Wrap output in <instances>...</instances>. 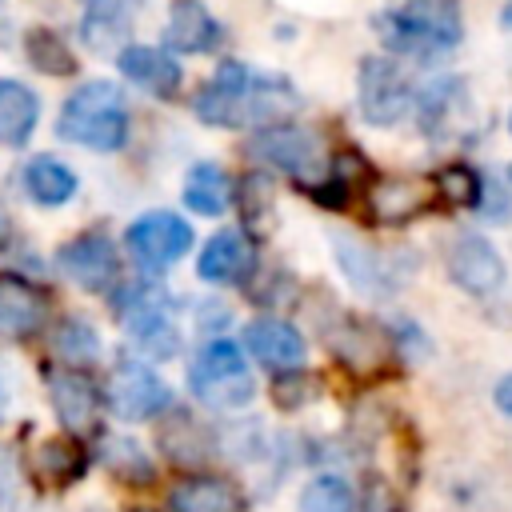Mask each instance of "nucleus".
Instances as JSON below:
<instances>
[{
    "mask_svg": "<svg viewBox=\"0 0 512 512\" xmlns=\"http://www.w3.org/2000/svg\"><path fill=\"white\" fill-rule=\"evenodd\" d=\"M48 396H52V408L60 416V424L72 432V436H84L96 428V412H100V392L96 384L76 372V368H56L48 372Z\"/></svg>",
    "mask_w": 512,
    "mask_h": 512,
    "instance_id": "16",
    "label": "nucleus"
},
{
    "mask_svg": "<svg viewBox=\"0 0 512 512\" xmlns=\"http://www.w3.org/2000/svg\"><path fill=\"white\" fill-rule=\"evenodd\" d=\"M56 264H60V272H64L76 288H84V292H104V288H112V280L120 276L116 248H112V240L100 236V232H88V236L68 240V244L56 252Z\"/></svg>",
    "mask_w": 512,
    "mask_h": 512,
    "instance_id": "12",
    "label": "nucleus"
},
{
    "mask_svg": "<svg viewBox=\"0 0 512 512\" xmlns=\"http://www.w3.org/2000/svg\"><path fill=\"white\" fill-rule=\"evenodd\" d=\"M492 400H496V408H500L504 416H512V372L496 380V388H492Z\"/></svg>",
    "mask_w": 512,
    "mask_h": 512,
    "instance_id": "31",
    "label": "nucleus"
},
{
    "mask_svg": "<svg viewBox=\"0 0 512 512\" xmlns=\"http://www.w3.org/2000/svg\"><path fill=\"white\" fill-rule=\"evenodd\" d=\"M24 192L40 204V208H60V204H68L72 196H76V188H80V180H76V172L64 164V160H56V156H32L28 164H24Z\"/></svg>",
    "mask_w": 512,
    "mask_h": 512,
    "instance_id": "22",
    "label": "nucleus"
},
{
    "mask_svg": "<svg viewBox=\"0 0 512 512\" xmlns=\"http://www.w3.org/2000/svg\"><path fill=\"white\" fill-rule=\"evenodd\" d=\"M104 396H108V408H112L120 420H132V424H136V420H152V416L168 412V404H172L168 384H164L148 364H140V360L116 364L112 376H108Z\"/></svg>",
    "mask_w": 512,
    "mask_h": 512,
    "instance_id": "9",
    "label": "nucleus"
},
{
    "mask_svg": "<svg viewBox=\"0 0 512 512\" xmlns=\"http://www.w3.org/2000/svg\"><path fill=\"white\" fill-rule=\"evenodd\" d=\"M168 504L172 512H244V492L224 476L192 472L172 484Z\"/></svg>",
    "mask_w": 512,
    "mask_h": 512,
    "instance_id": "19",
    "label": "nucleus"
},
{
    "mask_svg": "<svg viewBox=\"0 0 512 512\" xmlns=\"http://www.w3.org/2000/svg\"><path fill=\"white\" fill-rule=\"evenodd\" d=\"M356 100H360V116L372 128H392L416 108V88L400 72V64H392L388 56H368L360 64Z\"/></svg>",
    "mask_w": 512,
    "mask_h": 512,
    "instance_id": "7",
    "label": "nucleus"
},
{
    "mask_svg": "<svg viewBox=\"0 0 512 512\" xmlns=\"http://www.w3.org/2000/svg\"><path fill=\"white\" fill-rule=\"evenodd\" d=\"M100 460L108 464V472H116L128 484H144V480L156 476V464L148 460V452L132 436H104L100 440Z\"/></svg>",
    "mask_w": 512,
    "mask_h": 512,
    "instance_id": "25",
    "label": "nucleus"
},
{
    "mask_svg": "<svg viewBox=\"0 0 512 512\" xmlns=\"http://www.w3.org/2000/svg\"><path fill=\"white\" fill-rule=\"evenodd\" d=\"M116 316L120 324L128 328L132 344L152 356V360H168L176 356L180 348V328H176V316H172V304L160 288L152 284H132L120 300H116Z\"/></svg>",
    "mask_w": 512,
    "mask_h": 512,
    "instance_id": "5",
    "label": "nucleus"
},
{
    "mask_svg": "<svg viewBox=\"0 0 512 512\" xmlns=\"http://www.w3.org/2000/svg\"><path fill=\"white\" fill-rule=\"evenodd\" d=\"M24 44H28L32 68H40V72H48V76H72V72H76V56L68 52L64 36H56L52 28H32Z\"/></svg>",
    "mask_w": 512,
    "mask_h": 512,
    "instance_id": "27",
    "label": "nucleus"
},
{
    "mask_svg": "<svg viewBox=\"0 0 512 512\" xmlns=\"http://www.w3.org/2000/svg\"><path fill=\"white\" fill-rule=\"evenodd\" d=\"M364 512H404V508L396 504V496H392V492H384V488H372V496L364 500Z\"/></svg>",
    "mask_w": 512,
    "mask_h": 512,
    "instance_id": "30",
    "label": "nucleus"
},
{
    "mask_svg": "<svg viewBox=\"0 0 512 512\" xmlns=\"http://www.w3.org/2000/svg\"><path fill=\"white\" fill-rule=\"evenodd\" d=\"M40 124V100L28 84L0 76V144L4 148H24L28 136Z\"/></svg>",
    "mask_w": 512,
    "mask_h": 512,
    "instance_id": "21",
    "label": "nucleus"
},
{
    "mask_svg": "<svg viewBox=\"0 0 512 512\" xmlns=\"http://www.w3.org/2000/svg\"><path fill=\"white\" fill-rule=\"evenodd\" d=\"M364 200H368L372 220L404 224V220L420 216L436 200V188H432V180H416V176H380V180L368 184Z\"/></svg>",
    "mask_w": 512,
    "mask_h": 512,
    "instance_id": "15",
    "label": "nucleus"
},
{
    "mask_svg": "<svg viewBox=\"0 0 512 512\" xmlns=\"http://www.w3.org/2000/svg\"><path fill=\"white\" fill-rule=\"evenodd\" d=\"M88 4H92V8H104V4H108V0H88Z\"/></svg>",
    "mask_w": 512,
    "mask_h": 512,
    "instance_id": "34",
    "label": "nucleus"
},
{
    "mask_svg": "<svg viewBox=\"0 0 512 512\" xmlns=\"http://www.w3.org/2000/svg\"><path fill=\"white\" fill-rule=\"evenodd\" d=\"M48 316V296L16 276V272H0V340H28Z\"/></svg>",
    "mask_w": 512,
    "mask_h": 512,
    "instance_id": "17",
    "label": "nucleus"
},
{
    "mask_svg": "<svg viewBox=\"0 0 512 512\" xmlns=\"http://www.w3.org/2000/svg\"><path fill=\"white\" fill-rule=\"evenodd\" d=\"M376 32L404 56H440L460 44L464 20L456 0H408L396 12H384L376 20Z\"/></svg>",
    "mask_w": 512,
    "mask_h": 512,
    "instance_id": "3",
    "label": "nucleus"
},
{
    "mask_svg": "<svg viewBox=\"0 0 512 512\" xmlns=\"http://www.w3.org/2000/svg\"><path fill=\"white\" fill-rule=\"evenodd\" d=\"M224 40V28L200 0H172L164 24V48L172 52H212Z\"/></svg>",
    "mask_w": 512,
    "mask_h": 512,
    "instance_id": "18",
    "label": "nucleus"
},
{
    "mask_svg": "<svg viewBox=\"0 0 512 512\" xmlns=\"http://www.w3.org/2000/svg\"><path fill=\"white\" fill-rule=\"evenodd\" d=\"M504 24H508V28H512V0H508V4H504Z\"/></svg>",
    "mask_w": 512,
    "mask_h": 512,
    "instance_id": "33",
    "label": "nucleus"
},
{
    "mask_svg": "<svg viewBox=\"0 0 512 512\" xmlns=\"http://www.w3.org/2000/svg\"><path fill=\"white\" fill-rule=\"evenodd\" d=\"M8 232V216H4V204H0V236Z\"/></svg>",
    "mask_w": 512,
    "mask_h": 512,
    "instance_id": "32",
    "label": "nucleus"
},
{
    "mask_svg": "<svg viewBox=\"0 0 512 512\" xmlns=\"http://www.w3.org/2000/svg\"><path fill=\"white\" fill-rule=\"evenodd\" d=\"M128 252L136 256V264L160 272L168 264H176L188 248H192V224L176 212H144L128 224L124 232Z\"/></svg>",
    "mask_w": 512,
    "mask_h": 512,
    "instance_id": "8",
    "label": "nucleus"
},
{
    "mask_svg": "<svg viewBox=\"0 0 512 512\" xmlns=\"http://www.w3.org/2000/svg\"><path fill=\"white\" fill-rule=\"evenodd\" d=\"M296 104V88L284 76L256 72L240 60L216 68V76L196 92L192 112L212 128H252L272 124Z\"/></svg>",
    "mask_w": 512,
    "mask_h": 512,
    "instance_id": "1",
    "label": "nucleus"
},
{
    "mask_svg": "<svg viewBox=\"0 0 512 512\" xmlns=\"http://www.w3.org/2000/svg\"><path fill=\"white\" fill-rule=\"evenodd\" d=\"M132 512H152V508H132Z\"/></svg>",
    "mask_w": 512,
    "mask_h": 512,
    "instance_id": "36",
    "label": "nucleus"
},
{
    "mask_svg": "<svg viewBox=\"0 0 512 512\" xmlns=\"http://www.w3.org/2000/svg\"><path fill=\"white\" fill-rule=\"evenodd\" d=\"M300 512H356V496L340 476H316L300 492Z\"/></svg>",
    "mask_w": 512,
    "mask_h": 512,
    "instance_id": "29",
    "label": "nucleus"
},
{
    "mask_svg": "<svg viewBox=\"0 0 512 512\" xmlns=\"http://www.w3.org/2000/svg\"><path fill=\"white\" fill-rule=\"evenodd\" d=\"M188 388L200 404L224 408V412H240L256 396V380L232 340H212L196 352V360L188 368Z\"/></svg>",
    "mask_w": 512,
    "mask_h": 512,
    "instance_id": "4",
    "label": "nucleus"
},
{
    "mask_svg": "<svg viewBox=\"0 0 512 512\" xmlns=\"http://www.w3.org/2000/svg\"><path fill=\"white\" fill-rule=\"evenodd\" d=\"M184 204L200 216H224L232 208V176L212 160L192 164L184 176Z\"/></svg>",
    "mask_w": 512,
    "mask_h": 512,
    "instance_id": "23",
    "label": "nucleus"
},
{
    "mask_svg": "<svg viewBox=\"0 0 512 512\" xmlns=\"http://www.w3.org/2000/svg\"><path fill=\"white\" fill-rule=\"evenodd\" d=\"M444 268H448L452 284L464 288L468 296H492L504 284V256L480 232L452 236V244L444 252Z\"/></svg>",
    "mask_w": 512,
    "mask_h": 512,
    "instance_id": "10",
    "label": "nucleus"
},
{
    "mask_svg": "<svg viewBox=\"0 0 512 512\" xmlns=\"http://www.w3.org/2000/svg\"><path fill=\"white\" fill-rule=\"evenodd\" d=\"M252 272H256V244L244 228L216 232L196 256V276L204 284H216V288H236Z\"/></svg>",
    "mask_w": 512,
    "mask_h": 512,
    "instance_id": "11",
    "label": "nucleus"
},
{
    "mask_svg": "<svg viewBox=\"0 0 512 512\" xmlns=\"http://www.w3.org/2000/svg\"><path fill=\"white\" fill-rule=\"evenodd\" d=\"M128 100L124 88L112 80H88L80 84L60 116H56V132L68 144H80L88 152H120L128 140Z\"/></svg>",
    "mask_w": 512,
    "mask_h": 512,
    "instance_id": "2",
    "label": "nucleus"
},
{
    "mask_svg": "<svg viewBox=\"0 0 512 512\" xmlns=\"http://www.w3.org/2000/svg\"><path fill=\"white\" fill-rule=\"evenodd\" d=\"M0 412H4V384H0Z\"/></svg>",
    "mask_w": 512,
    "mask_h": 512,
    "instance_id": "35",
    "label": "nucleus"
},
{
    "mask_svg": "<svg viewBox=\"0 0 512 512\" xmlns=\"http://www.w3.org/2000/svg\"><path fill=\"white\" fill-rule=\"evenodd\" d=\"M436 200L452 204V208H480V196H484V176H476L472 168L464 164H452V168H440L436 180Z\"/></svg>",
    "mask_w": 512,
    "mask_h": 512,
    "instance_id": "28",
    "label": "nucleus"
},
{
    "mask_svg": "<svg viewBox=\"0 0 512 512\" xmlns=\"http://www.w3.org/2000/svg\"><path fill=\"white\" fill-rule=\"evenodd\" d=\"M116 68L128 84L144 88L148 96L172 100L184 84V72L176 64V56L168 48H152V44H124V52L116 56Z\"/></svg>",
    "mask_w": 512,
    "mask_h": 512,
    "instance_id": "14",
    "label": "nucleus"
},
{
    "mask_svg": "<svg viewBox=\"0 0 512 512\" xmlns=\"http://www.w3.org/2000/svg\"><path fill=\"white\" fill-rule=\"evenodd\" d=\"M336 260L344 268V276L360 288V292H388L392 288V276H388V264L380 260V252L372 248H360L352 240H336Z\"/></svg>",
    "mask_w": 512,
    "mask_h": 512,
    "instance_id": "24",
    "label": "nucleus"
},
{
    "mask_svg": "<svg viewBox=\"0 0 512 512\" xmlns=\"http://www.w3.org/2000/svg\"><path fill=\"white\" fill-rule=\"evenodd\" d=\"M508 128H512V112H508Z\"/></svg>",
    "mask_w": 512,
    "mask_h": 512,
    "instance_id": "38",
    "label": "nucleus"
},
{
    "mask_svg": "<svg viewBox=\"0 0 512 512\" xmlns=\"http://www.w3.org/2000/svg\"><path fill=\"white\" fill-rule=\"evenodd\" d=\"M248 148L256 160H264V164H272V168H280V172H288L312 188L324 184V176L332 168L324 156V140L304 124H268L252 136Z\"/></svg>",
    "mask_w": 512,
    "mask_h": 512,
    "instance_id": "6",
    "label": "nucleus"
},
{
    "mask_svg": "<svg viewBox=\"0 0 512 512\" xmlns=\"http://www.w3.org/2000/svg\"><path fill=\"white\" fill-rule=\"evenodd\" d=\"M56 352L64 356V364H92L100 356V332L92 328V320L84 316H64L56 324V336H52Z\"/></svg>",
    "mask_w": 512,
    "mask_h": 512,
    "instance_id": "26",
    "label": "nucleus"
},
{
    "mask_svg": "<svg viewBox=\"0 0 512 512\" xmlns=\"http://www.w3.org/2000/svg\"><path fill=\"white\" fill-rule=\"evenodd\" d=\"M28 468H32L40 488H68V484H76L84 476L88 456L80 452V444L72 436H52V440L36 444Z\"/></svg>",
    "mask_w": 512,
    "mask_h": 512,
    "instance_id": "20",
    "label": "nucleus"
},
{
    "mask_svg": "<svg viewBox=\"0 0 512 512\" xmlns=\"http://www.w3.org/2000/svg\"><path fill=\"white\" fill-rule=\"evenodd\" d=\"M508 188H512V168H508Z\"/></svg>",
    "mask_w": 512,
    "mask_h": 512,
    "instance_id": "37",
    "label": "nucleus"
},
{
    "mask_svg": "<svg viewBox=\"0 0 512 512\" xmlns=\"http://www.w3.org/2000/svg\"><path fill=\"white\" fill-rule=\"evenodd\" d=\"M244 344H248V352L264 364V368H272V372H300L304 368V360H308V344H304V336L296 332V324H288V320H280V316H256L248 328H244Z\"/></svg>",
    "mask_w": 512,
    "mask_h": 512,
    "instance_id": "13",
    "label": "nucleus"
}]
</instances>
